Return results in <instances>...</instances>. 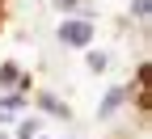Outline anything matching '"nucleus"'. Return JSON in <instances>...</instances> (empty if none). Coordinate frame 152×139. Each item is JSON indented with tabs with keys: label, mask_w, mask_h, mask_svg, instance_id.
<instances>
[{
	"label": "nucleus",
	"mask_w": 152,
	"mask_h": 139,
	"mask_svg": "<svg viewBox=\"0 0 152 139\" xmlns=\"http://www.w3.org/2000/svg\"><path fill=\"white\" fill-rule=\"evenodd\" d=\"M38 101H42V110H47L51 118H68V106H59V101H55L51 93H42V97H38Z\"/></svg>",
	"instance_id": "5"
},
{
	"label": "nucleus",
	"mask_w": 152,
	"mask_h": 139,
	"mask_svg": "<svg viewBox=\"0 0 152 139\" xmlns=\"http://www.w3.org/2000/svg\"><path fill=\"white\" fill-rule=\"evenodd\" d=\"M123 101H127V89H110L97 114H102V118H114V114H118V106H123Z\"/></svg>",
	"instance_id": "2"
},
{
	"label": "nucleus",
	"mask_w": 152,
	"mask_h": 139,
	"mask_svg": "<svg viewBox=\"0 0 152 139\" xmlns=\"http://www.w3.org/2000/svg\"><path fill=\"white\" fill-rule=\"evenodd\" d=\"M0 139H9V135H0Z\"/></svg>",
	"instance_id": "10"
},
{
	"label": "nucleus",
	"mask_w": 152,
	"mask_h": 139,
	"mask_svg": "<svg viewBox=\"0 0 152 139\" xmlns=\"http://www.w3.org/2000/svg\"><path fill=\"white\" fill-rule=\"evenodd\" d=\"M21 110H26V101H21L17 93H13V97H0V122H13Z\"/></svg>",
	"instance_id": "3"
},
{
	"label": "nucleus",
	"mask_w": 152,
	"mask_h": 139,
	"mask_svg": "<svg viewBox=\"0 0 152 139\" xmlns=\"http://www.w3.org/2000/svg\"><path fill=\"white\" fill-rule=\"evenodd\" d=\"M13 84H21V72H17V63H4L0 68V89H13Z\"/></svg>",
	"instance_id": "4"
},
{
	"label": "nucleus",
	"mask_w": 152,
	"mask_h": 139,
	"mask_svg": "<svg viewBox=\"0 0 152 139\" xmlns=\"http://www.w3.org/2000/svg\"><path fill=\"white\" fill-rule=\"evenodd\" d=\"M59 42L85 51L93 42V21H89V17H80V21H59Z\"/></svg>",
	"instance_id": "1"
},
{
	"label": "nucleus",
	"mask_w": 152,
	"mask_h": 139,
	"mask_svg": "<svg viewBox=\"0 0 152 139\" xmlns=\"http://www.w3.org/2000/svg\"><path fill=\"white\" fill-rule=\"evenodd\" d=\"M131 13H135L140 21H148V13H152V0H135V4H131Z\"/></svg>",
	"instance_id": "8"
},
{
	"label": "nucleus",
	"mask_w": 152,
	"mask_h": 139,
	"mask_svg": "<svg viewBox=\"0 0 152 139\" xmlns=\"http://www.w3.org/2000/svg\"><path fill=\"white\" fill-rule=\"evenodd\" d=\"M17 139H38V122L34 118H26V122L17 127Z\"/></svg>",
	"instance_id": "7"
},
{
	"label": "nucleus",
	"mask_w": 152,
	"mask_h": 139,
	"mask_svg": "<svg viewBox=\"0 0 152 139\" xmlns=\"http://www.w3.org/2000/svg\"><path fill=\"white\" fill-rule=\"evenodd\" d=\"M110 68V55L106 51H89V72H106Z\"/></svg>",
	"instance_id": "6"
},
{
	"label": "nucleus",
	"mask_w": 152,
	"mask_h": 139,
	"mask_svg": "<svg viewBox=\"0 0 152 139\" xmlns=\"http://www.w3.org/2000/svg\"><path fill=\"white\" fill-rule=\"evenodd\" d=\"M85 4V0H55V9H59V13H72V9H80Z\"/></svg>",
	"instance_id": "9"
}]
</instances>
